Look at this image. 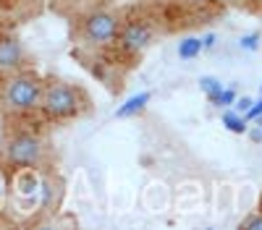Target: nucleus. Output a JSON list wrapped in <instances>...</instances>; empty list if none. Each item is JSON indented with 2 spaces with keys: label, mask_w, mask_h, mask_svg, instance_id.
Returning a JSON list of instances; mask_svg holds the SVG:
<instances>
[{
  "label": "nucleus",
  "mask_w": 262,
  "mask_h": 230,
  "mask_svg": "<svg viewBox=\"0 0 262 230\" xmlns=\"http://www.w3.org/2000/svg\"><path fill=\"white\" fill-rule=\"evenodd\" d=\"M223 125H226L228 131H233V134H247V120L238 118L233 110H231V113H228V110L223 113Z\"/></svg>",
  "instance_id": "obj_10"
},
{
  "label": "nucleus",
  "mask_w": 262,
  "mask_h": 230,
  "mask_svg": "<svg viewBox=\"0 0 262 230\" xmlns=\"http://www.w3.org/2000/svg\"><path fill=\"white\" fill-rule=\"evenodd\" d=\"M39 108L50 118H74L81 110V99H79V92L71 87V84L53 81L42 89Z\"/></svg>",
  "instance_id": "obj_2"
},
{
  "label": "nucleus",
  "mask_w": 262,
  "mask_h": 230,
  "mask_svg": "<svg viewBox=\"0 0 262 230\" xmlns=\"http://www.w3.org/2000/svg\"><path fill=\"white\" fill-rule=\"evenodd\" d=\"M24 60H27V50L16 37H0V73L21 71Z\"/></svg>",
  "instance_id": "obj_6"
},
{
  "label": "nucleus",
  "mask_w": 262,
  "mask_h": 230,
  "mask_svg": "<svg viewBox=\"0 0 262 230\" xmlns=\"http://www.w3.org/2000/svg\"><path fill=\"white\" fill-rule=\"evenodd\" d=\"M254 123H257V125H262V115H259V118H254Z\"/></svg>",
  "instance_id": "obj_19"
},
{
  "label": "nucleus",
  "mask_w": 262,
  "mask_h": 230,
  "mask_svg": "<svg viewBox=\"0 0 262 230\" xmlns=\"http://www.w3.org/2000/svg\"><path fill=\"white\" fill-rule=\"evenodd\" d=\"M215 45H217V34L215 32H210V34L202 37V50H212Z\"/></svg>",
  "instance_id": "obj_16"
},
{
  "label": "nucleus",
  "mask_w": 262,
  "mask_h": 230,
  "mask_svg": "<svg viewBox=\"0 0 262 230\" xmlns=\"http://www.w3.org/2000/svg\"><path fill=\"white\" fill-rule=\"evenodd\" d=\"M149 92H139V94H134V97H128L121 108L116 110V115L118 118H131V115H137V113H142L144 108H147V102H149Z\"/></svg>",
  "instance_id": "obj_7"
},
{
  "label": "nucleus",
  "mask_w": 262,
  "mask_h": 230,
  "mask_svg": "<svg viewBox=\"0 0 262 230\" xmlns=\"http://www.w3.org/2000/svg\"><path fill=\"white\" fill-rule=\"evenodd\" d=\"M236 87H226L223 84V89L217 92V94H212V97H207L210 99V105H215V108H228V105H233L236 102Z\"/></svg>",
  "instance_id": "obj_9"
},
{
  "label": "nucleus",
  "mask_w": 262,
  "mask_h": 230,
  "mask_svg": "<svg viewBox=\"0 0 262 230\" xmlns=\"http://www.w3.org/2000/svg\"><path fill=\"white\" fill-rule=\"evenodd\" d=\"M202 53V39L200 37H186L181 39V45H179V58L181 60H191Z\"/></svg>",
  "instance_id": "obj_8"
},
{
  "label": "nucleus",
  "mask_w": 262,
  "mask_h": 230,
  "mask_svg": "<svg viewBox=\"0 0 262 230\" xmlns=\"http://www.w3.org/2000/svg\"><path fill=\"white\" fill-rule=\"evenodd\" d=\"M259 92H262V87H259Z\"/></svg>",
  "instance_id": "obj_23"
},
{
  "label": "nucleus",
  "mask_w": 262,
  "mask_h": 230,
  "mask_svg": "<svg viewBox=\"0 0 262 230\" xmlns=\"http://www.w3.org/2000/svg\"><path fill=\"white\" fill-rule=\"evenodd\" d=\"M249 136H252V141L259 144V141H262V125H254V129L249 131Z\"/></svg>",
  "instance_id": "obj_17"
},
{
  "label": "nucleus",
  "mask_w": 262,
  "mask_h": 230,
  "mask_svg": "<svg viewBox=\"0 0 262 230\" xmlns=\"http://www.w3.org/2000/svg\"><path fill=\"white\" fill-rule=\"evenodd\" d=\"M6 160L13 167H32L42 160V141L29 131H18L6 141Z\"/></svg>",
  "instance_id": "obj_4"
},
{
  "label": "nucleus",
  "mask_w": 262,
  "mask_h": 230,
  "mask_svg": "<svg viewBox=\"0 0 262 230\" xmlns=\"http://www.w3.org/2000/svg\"><path fill=\"white\" fill-rule=\"evenodd\" d=\"M42 81L37 73L29 71H16L8 84H6V92H3V102L6 108L13 113H32L39 108V99H42Z\"/></svg>",
  "instance_id": "obj_1"
},
{
  "label": "nucleus",
  "mask_w": 262,
  "mask_h": 230,
  "mask_svg": "<svg viewBox=\"0 0 262 230\" xmlns=\"http://www.w3.org/2000/svg\"><path fill=\"white\" fill-rule=\"evenodd\" d=\"M259 42H262V34L252 32V34H244L242 39H238V47L247 50V53H254V50H259Z\"/></svg>",
  "instance_id": "obj_11"
},
{
  "label": "nucleus",
  "mask_w": 262,
  "mask_h": 230,
  "mask_svg": "<svg viewBox=\"0 0 262 230\" xmlns=\"http://www.w3.org/2000/svg\"><path fill=\"white\" fill-rule=\"evenodd\" d=\"M152 29H149V24H144V21H128L126 27H121V32H118V45H121V50L123 53H128V55H137V53H142V50H147L149 47V42H152Z\"/></svg>",
  "instance_id": "obj_5"
},
{
  "label": "nucleus",
  "mask_w": 262,
  "mask_h": 230,
  "mask_svg": "<svg viewBox=\"0 0 262 230\" xmlns=\"http://www.w3.org/2000/svg\"><path fill=\"white\" fill-rule=\"evenodd\" d=\"M254 3H262V0H254Z\"/></svg>",
  "instance_id": "obj_22"
},
{
  "label": "nucleus",
  "mask_w": 262,
  "mask_h": 230,
  "mask_svg": "<svg viewBox=\"0 0 262 230\" xmlns=\"http://www.w3.org/2000/svg\"><path fill=\"white\" fill-rule=\"evenodd\" d=\"M242 227H252V230H262V215H252L242 222Z\"/></svg>",
  "instance_id": "obj_14"
},
{
  "label": "nucleus",
  "mask_w": 262,
  "mask_h": 230,
  "mask_svg": "<svg viewBox=\"0 0 262 230\" xmlns=\"http://www.w3.org/2000/svg\"><path fill=\"white\" fill-rule=\"evenodd\" d=\"M191 3H200V0H191Z\"/></svg>",
  "instance_id": "obj_21"
},
{
  "label": "nucleus",
  "mask_w": 262,
  "mask_h": 230,
  "mask_svg": "<svg viewBox=\"0 0 262 230\" xmlns=\"http://www.w3.org/2000/svg\"><path fill=\"white\" fill-rule=\"evenodd\" d=\"M200 89H202L207 97H212V94H217V92L223 89V84L217 81L215 76H202V79H200Z\"/></svg>",
  "instance_id": "obj_12"
},
{
  "label": "nucleus",
  "mask_w": 262,
  "mask_h": 230,
  "mask_svg": "<svg viewBox=\"0 0 262 230\" xmlns=\"http://www.w3.org/2000/svg\"><path fill=\"white\" fill-rule=\"evenodd\" d=\"M3 196H6V181L0 175V204H3Z\"/></svg>",
  "instance_id": "obj_18"
},
{
  "label": "nucleus",
  "mask_w": 262,
  "mask_h": 230,
  "mask_svg": "<svg viewBox=\"0 0 262 230\" xmlns=\"http://www.w3.org/2000/svg\"><path fill=\"white\" fill-rule=\"evenodd\" d=\"M233 105H236V113H247V110L252 108V99H249V97H236Z\"/></svg>",
  "instance_id": "obj_15"
},
{
  "label": "nucleus",
  "mask_w": 262,
  "mask_h": 230,
  "mask_svg": "<svg viewBox=\"0 0 262 230\" xmlns=\"http://www.w3.org/2000/svg\"><path fill=\"white\" fill-rule=\"evenodd\" d=\"M215 3H233V0H215Z\"/></svg>",
  "instance_id": "obj_20"
},
{
  "label": "nucleus",
  "mask_w": 262,
  "mask_h": 230,
  "mask_svg": "<svg viewBox=\"0 0 262 230\" xmlns=\"http://www.w3.org/2000/svg\"><path fill=\"white\" fill-rule=\"evenodd\" d=\"M121 32V18L111 11H95L84 18L81 24V37L86 39V45L92 47H105L111 42L118 39Z\"/></svg>",
  "instance_id": "obj_3"
},
{
  "label": "nucleus",
  "mask_w": 262,
  "mask_h": 230,
  "mask_svg": "<svg viewBox=\"0 0 262 230\" xmlns=\"http://www.w3.org/2000/svg\"><path fill=\"white\" fill-rule=\"evenodd\" d=\"M244 115H247V120H254V118H259V115H262V97H259L257 102H252V108H249Z\"/></svg>",
  "instance_id": "obj_13"
}]
</instances>
